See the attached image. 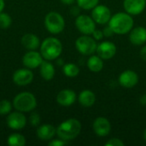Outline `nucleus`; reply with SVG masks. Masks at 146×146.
<instances>
[{
    "label": "nucleus",
    "mask_w": 146,
    "mask_h": 146,
    "mask_svg": "<svg viewBox=\"0 0 146 146\" xmlns=\"http://www.w3.org/2000/svg\"><path fill=\"white\" fill-rule=\"evenodd\" d=\"M115 34L124 35L130 33L133 28L134 21L131 15L127 12H118L113 15L108 23Z\"/></svg>",
    "instance_id": "1"
},
{
    "label": "nucleus",
    "mask_w": 146,
    "mask_h": 146,
    "mask_svg": "<svg viewBox=\"0 0 146 146\" xmlns=\"http://www.w3.org/2000/svg\"><path fill=\"white\" fill-rule=\"evenodd\" d=\"M81 131V123L75 118H69L62 121L56 128V135L64 141L76 139Z\"/></svg>",
    "instance_id": "2"
},
{
    "label": "nucleus",
    "mask_w": 146,
    "mask_h": 146,
    "mask_svg": "<svg viewBox=\"0 0 146 146\" xmlns=\"http://www.w3.org/2000/svg\"><path fill=\"white\" fill-rule=\"evenodd\" d=\"M62 52V42L54 37L45 38L40 44V53L45 60L52 61L58 58Z\"/></svg>",
    "instance_id": "3"
},
{
    "label": "nucleus",
    "mask_w": 146,
    "mask_h": 146,
    "mask_svg": "<svg viewBox=\"0 0 146 146\" xmlns=\"http://www.w3.org/2000/svg\"><path fill=\"white\" fill-rule=\"evenodd\" d=\"M37 106L35 96L28 92L17 94L13 99V107L21 112H31Z\"/></svg>",
    "instance_id": "4"
},
{
    "label": "nucleus",
    "mask_w": 146,
    "mask_h": 146,
    "mask_svg": "<svg viewBox=\"0 0 146 146\" xmlns=\"http://www.w3.org/2000/svg\"><path fill=\"white\" fill-rule=\"evenodd\" d=\"M44 27L49 33L52 34H58L64 30L65 20L61 14L52 11L45 15Z\"/></svg>",
    "instance_id": "5"
},
{
    "label": "nucleus",
    "mask_w": 146,
    "mask_h": 146,
    "mask_svg": "<svg viewBox=\"0 0 146 146\" xmlns=\"http://www.w3.org/2000/svg\"><path fill=\"white\" fill-rule=\"evenodd\" d=\"M98 47L97 40L90 35H85L79 37L75 41L76 50L84 56H91L96 52Z\"/></svg>",
    "instance_id": "6"
},
{
    "label": "nucleus",
    "mask_w": 146,
    "mask_h": 146,
    "mask_svg": "<svg viewBox=\"0 0 146 146\" xmlns=\"http://www.w3.org/2000/svg\"><path fill=\"white\" fill-rule=\"evenodd\" d=\"M75 27L81 33L85 35H92L96 29V22L92 16L80 15L75 19Z\"/></svg>",
    "instance_id": "7"
},
{
    "label": "nucleus",
    "mask_w": 146,
    "mask_h": 146,
    "mask_svg": "<svg viewBox=\"0 0 146 146\" xmlns=\"http://www.w3.org/2000/svg\"><path fill=\"white\" fill-rule=\"evenodd\" d=\"M111 11L109 7L104 4H98L95 8L92 9V17L94 21L100 25H104L109 23L111 18Z\"/></svg>",
    "instance_id": "8"
},
{
    "label": "nucleus",
    "mask_w": 146,
    "mask_h": 146,
    "mask_svg": "<svg viewBox=\"0 0 146 146\" xmlns=\"http://www.w3.org/2000/svg\"><path fill=\"white\" fill-rule=\"evenodd\" d=\"M7 126L13 130H21L24 128L27 125V118L24 115L23 112L15 111L10 112L6 119Z\"/></svg>",
    "instance_id": "9"
},
{
    "label": "nucleus",
    "mask_w": 146,
    "mask_h": 146,
    "mask_svg": "<svg viewBox=\"0 0 146 146\" xmlns=\"http://www.w3.org/2000/svg\"><path fill=\"white\" fill-rule=\"evenodd\" d=\"M33 73L27 68H20L15 71L12 79L15 85L19 86H25L31 84L33 80Z\"/></svg>",
    "instance_id": "10"
},
{
    "label": "nucleus",
    "mask_w": 146,
    "mask_h": 146,
    "mask_svg": "<svg viewBox=\"0 0 146 146\" xmlns=\"http://www.w3.org/2000/svg\"><path fill=\"white\" fill-rule=\"evenodd\" d=\"M116 45L111 41H103L98 44L97 54L104 60H110L116 54Z\"/></svg>",
    "instance_id": "11"
},
{
    "label": "nucleus",
    "mask_w": 146,
    "mask_h": 146,
    "mask_svg": "<svg viewBox=\"0 0 146 146\" xmlns=\"http://www.w3.org/2000/svg\"><path fill=\"white\" fill-rule=\"evenodd\" d=\"M92 128L97 136L105 137L108 136L111 131V124L106 117L99 116L94 120Z\"/></svg>",
    "instance_id": "12"
},
{
    "label": "nucleus",
    "mask_w": 146,
    "mask_h": 146,
    "mask_svg": "<svg viewBox=\"0 0 146 146\" xmlns=\"http://www.w3.org/2000/svg\"><path fill=\"white\" fill-rule=\"evenodd\" d=\"M43 61L44 60L41 53L36 50H29L22 57L23 65L29 69L38 68Z\"/></svg>",
    "instance_id": "13"
},
{
    "label": "nucleus",
    "mask_w": 146,
    "mask_h": 146,
    "mask_svg": "<svg viewBox=\"0 0 146 146\" xmlns=\"http://www.w3.org/2000/svg\"><path fill=\"white\" fill-rule=\"evenodd\" d=\"M118 81L122 87L133 88L139 82V75L135 71L127 69V70L123 71L120 74L118 78Z\"/></svg>",
    "instance_id": "14"
},
{
    "label": "nucleus",
    "mask_w": 146,
    "mask_h": 146,
    "mask_svg": "<svg viewBox=\"0 0 146 146\" xmlns=\"http://www.w3.org/2000/svg\"><path fill=\"white\" fill-rule=\"evenodd\" d=\"M77 99V95L71 89H63L60 91L56 96V102L62 107H69L73 105Z\"/></svg>",
    "instance_id": "15"
},
{
    "label": "nucleus",
    "mask_w": 146,
    "mask_h": 146,
    "mask_svg": "<svg viewBox=\"0 0 146 146\" xmlns=\"http://www.w3.org/2000/svg\"><path fill=\"white\" fill-rule=\"evenodd\" d=\"M123 7L127 13L131 15L141 14L146 7V0H124Z\"/></svg>",
    "instance_id": "16"
},
{
    "label": "nucleus",
    "mask_w": 146,
    "mask_h": 146,
    "mask_svg": "<svg viewBox=\"0 0 146 146\" xmlns=\"http://www.w3.org/2000/svg\"><path fill=\"white\" fill-rule=\"evenodd\" d=\"M130 42L137 46L143 45L146 43V28L144 27H137L130 31Z\"/></svg>",
    "instance_id": "17"
},
{
    "label": "nucleus",
    "mask_w": 146,
    "mask_h": 146,
    "mask_svg": "<svg viewBox=\"0 0 146 146\" xmlns=\"http://www.w3.org/2000/svg\"><path fill=\"white\" fill-rule=\"evenodd\" d=\"M56 134V129L50 124H43L37 129V136L40 140H51Z\"/></svg>",
    "instance_id": "18"
},
{
    "label": "nucleus",
    "mask_w": 146,
    "mask_h": 146,
    "mask_svg": "<svg viewBox=\"0 0 146 146\" xmlns=\"http://www.w3.org/2000/svg\"><path fill=\"white\" fill-rule=\"evenodd\" d=\"M78 101L82 107L90 108L93 106L96 102V95L92 91L86 89L79 94Z\"/></svg>",
    "instance_id": "19"
},
{
    "label": "nucleus",
    "mask_w": 146,
    "mask_h": 146,
    "mask_svg": "<svg viewBox=\"0 0 146 146\" xmlns=\"http://www.w3.org/2000/svg\"><path fill=\"white\" fill-rule=\"evenodd\" d=\"M21 44L27 50H35L40 46V40L37 35L33 33H27L22 36Z\"/></svg>",
    "instance_id": "20"
},
{
    "label": "nucleus",
    "mask_w": 146,
    "mask_h": 146,
    "mask_svg": "<svg viewBox=\"0 0 146 146\" xmlns=\"http://www.w3.org/2000/svg\"><path fill=\"white\" fill-rule=\"evenodd\" d=\"M39 73H40L41 77L44 80H47V81L51 80L54 78L55 74H56L55 67L48 60L43 61V62L39 66Z\"/></svg>",
    "instance_id": "21"
},
{
    "label": "nucleus",
    "mask_w": 146,
    "mask_h": 146,
    "mask_svg": "<svg viewBox=\"0 0 146 146\" xmlns=\"http://www.w3.org/2000/svg\"><path fill=\"white\" fill-rule=\"evenodd\" d=\"M87 67L90 71L98 73L104 68V59H102L98 55H91L87 60Z\"/></svg>",
    "instance_id": "22"
},
{
    "label": "nucleus",
    "mask_w": 146,
    "mask_h": 146,
    "mask_svg": "<svg viewBox=\"0 0 146 146\" xmlns=\"http://www.w3.org/2000/svg\"><path fill=\"white\" fill-rule=\"evenodd\" d=\"M63 74L69 78H74L80 74V68L79 67L73 62L65 63L62 68Z\"/></svg>",
    "instance_id": "23"
},
{
    "label": "nucleus",
    "mask_w": 146,
    "mask_h": 146,
    "mask_svg": "<svg viewBox=\"0 0 146 146\" xmlns=\"http://www.w3.org/2000/svg\"><path fill=\"white\" fill-rule=\"evenodd\" d=\"M7 143L9 146H24L26 145V138L20 133H12L9 136Z\"/></svg>",
    "instance_id": "24"
},
{
    "label": "nucleus",
    "mask_w": 146,
    "mask_h": 146,
    "mask_svg": "<svg viewBox=\"0 0 146 146\" xmlns=\"http://www.w3.org/2000/svg\"><path fill=\"white\" fill-rule=\"evenodd\" d=\"M76 2L79 8L85 10H90L98 4L99 0H76Z\"/></svg>",
    "instance_id": "25"
},
{
    "label": "nucleus",
    "mask_w": 146,
    "mask_h": 146,
    "mask_svg": "<svg viewBox=\"0 0 146 146\" xmlns=\"http://www.w3.org/2000/svg\"><path fill=\"white\" fill-rule=\"evenodd\" d=\"M11 23H12L11 16L7 13L1 12L0 13V28L6 29L10 27Z\"/></svg>",
    "instance_id": "26"
},
{
    "label": "nucleus",
    "mask_w": 146,
    "mask_h": 146,
    "mask_svg": "<svg viewBox=\"0 0 146 146\" xmlns=\"http://www.w3.org/2000/svg\"><path fill=\"white\" fill-rule=\"evenodd\" d=\"M13 104H11L9 100H2L0 101V115H9L12 110Z\"/></svg>",
    "instance_id": "27"
},
{
    "label": "nucleus",
    "mask_w": 146,
    "mask_h": 146,
    "mask_svg": "<svg viewBox=\"0 0 146 146\" xmlns=\"http://www.w3.org/2000/svg\"><path fill=\"white\" fill-rule=\"evenodd\" d=\"M40 121H41L40 120V116H39V115L38 113L33 112L31 114V115L29 117V121H30V123H31V125L33 127H38V126H39Z\"/></svg>",
    "instance_id": "28"
},
{
    "label": "nucleus",
    "mask_w": 146,
    "mask_h": 146,
    "mask_svg": "<svg viewBox=\"0 0 146 146\" xmlns=\"http://www.w3.org/2000/svg\"><path fill=\"white\" fill-rule=\"evenodd\" d=\"M106 146H123L124 145V142L117 138H112L110 139H109L106 143Z\"/></svg>",
    "instance_id": "29"
},
{
    "label": "nucleus",
    "mask_w": 146,
    "mask_h": 146,
    "mask_svg": "<svg viewBox=\"0 0 146 146\" xmlns=\"http://www.w3.org/2000/svg\"><path fill=\"white\" fill-rule=\"evenodd\" d=\"M68 144L67 141H64L61 139H52L50 142H49V145L50 146H63L66 145Z\"/></svg>",
    "instance_id": "30"
},
{
    "label": "nucleus",
    "mask_w": 146,
    "mask_h": 146,
    "mask_svg": "<svg viewBox=\"0 0 146 146\" xmlns=\"http://www.w3.org/2000/svg\"><path fill=\"white\" fill-rule=\"evenodd\" d=\"M92 35V38H93L94 39H96L97 41L103 39V38L104 37L103 31H102V30H98V29H95Z\"/></svg>",
    "instance_id": "31"
},
{
    "label": "nucleus",
    "mask_w": 146,
    "mask_h": 146,
    "mask_svg": "<svg viewBox=\"0 0 146 146\" xmlns=\"http://www.w3.org/2000/svg\"><path fill=\"white\" fill-rule=\"evenodd\" d=\"M103 33H104V37H106V38H110L115 34V33L113 32V30L111 29V27L109 25L103 29Z\"/></svg>",
    "instance_id": "32"
},
{
    "label": "nucleus",
    "mask_w": 146,
    "mask_h": 146,
    "mask_svg": "<svg viewBox=\"0 0 146 146\" xmlns=\"http://www.w3.org/2000/svg\"><path fill=\"white\" fill-rule=\"evenodd\" d=\"M140 56L143 60L146 61V45H145L140 50Z\"/></svg>",
    "instance_id": "33"
},
{
    "label": "nucleus",
    "mask_w": 146,
    "mask_h": 146,
    "mask_svg": "<svg viewBox=\"0 0 146 146\" xmlns=\"http://www.w3.org/2000/svg\"><path fill=\"white\" fill-rule=\"evenodd\" d=\"M63 4H66V5H71L73 4L76 0H60Z\"/></svg>",
    "instance_id": "34"
},
{
    "label": "nucleus",
    "mask_w": 146,
    "mask_h": 146,
    "mask_svg": "<svg viewBox=\"0 0 146 146\" xmlns=\"http://www.w3.org/2000/svg\"><path fill=\"white\" fill-rule=\"evenodd\" d=\"M139 102H140V104H141L142 105L146 106V94L143 95V96L140 98V99H139Z\"/></svg>",
    "instance_id": "35"
},
{
    "label": "nucleus",
    "mask_w": 146,
    "mask_h": 146,
    "mask_svg": "<svg viewBox=\"0 0 146 146\" xmlns=\"http://www.w3.org/2000/svg\"><path fill=\"white\" fill-rule=\"evenodd\" d=\"M4 6H5L4 0H0V13L3 12V9H4Z\"/></svg>",
    "instance_id": "36"
},
{
    "label": "nucleus",
    "mask_w": 146,
    "mask_h": 146,
    "mask_svg": "<svg viewBox=\"0 0 146 146\" xmlns=\"http://www.w3.org/2000/svg\"><path fill=\"white\" fill-rule=\"evenodd\" d=\"M143 137H144V139H145V141L146 142V128H145V130L144 131V134H143Z\"/></svg>",
    "instance_id": "37"
}]
</instances>
